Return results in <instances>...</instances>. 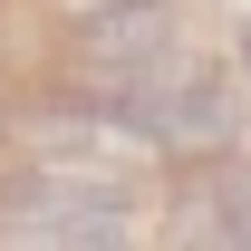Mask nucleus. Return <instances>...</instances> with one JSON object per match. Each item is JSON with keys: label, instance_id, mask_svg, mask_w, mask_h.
<instances>
[{"label": "nucleus", "instance_id": "nucleus-1", "mask_svg": "<svg viewBox=\"0 0 251 251\" xmlns=\"http://www.w3.org/2000/svg\"><path fill=\"white\" fill-rule=\"evenodd\" d=\"M145 232L126 155H29L0 193V242L29 251H126Z\"/></svg>", "mask_w": 251, "mask_h": 251}, {"label": "nucleus", "instance_id": "nucleus-2", "mask_svg": "<svg viewBox=\"0 0 251 251\" xmlns=\"http://www.w3.org/2000/svg\"><path fill=\"white\" fill-rule=\"evenodd\" d=\"M77 87L97 106H116L135 126V145H164V155H184V164L232 155V135H242L232 77L213 58H184V49H155V58H135V68H87Z\"/></svg>", "mask_w": 251, "mask_h": 251}, {"label": "nucleus", "instance_id": "nucleus-3", "mask_svg": "<svg viewBox=\"0 0 251 251\" xmlns=\"http://www.w3.org/2000/svg\"><path fill=\"white\" fill-rule=\"evenodd\" d=\"M184 20H174V0H97L87 20H77V68H135L174 49Z\"/></svg>", "mask_w": 251, "mask_h": 251}, {"label": "nucleus", "instance_id": "nucleus-4", "mask_svg": "<svg viewBox=\"0 0 251 251\" xmlns=\"http://www.w3.org/2000/svg\"><path fill=\"white\" fill-rule=\"evenodd\" d=\"M174 242H251V184L242 174L174 184Z\"/></svg>", "mask_w": 251, "mask_h": 251}, {"label": "nucleus", "instance_id": "nucleus-5", "mask_svg": "<svg viewBox=\"0 0 251 251\" xmlns=\"http://www.w3.org/2000/svg\"><path fill=\"white\" fill-rule=\"evenodd\" d=\"M0 126H10V106H0Z\"/></svg>", "mask_w": 251, "mask_h": 251}]
</instances>
